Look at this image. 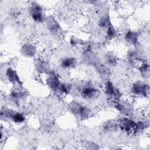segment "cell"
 Returning a JSON list of instances; mask_svg holds the SVG:
<instances>
[{"mask_svg": "<svg viewBox=\"0 0 150 150\" xmlns=\"http://www.w3.org/2000/svg\"><path fill=\"white\" fill-rule=\"evenodd\" d=\"M45 23L47 29L52 36L56 38L62 36L63 34L62 28L55 18L52 16H46Z\"/></svg>", "mask_w": 150, "mask_h": 150, "instance_id": "7", "label": "cell"}, {"mask_svg": "<svg viewBox=\"0 0 150 150\" xmlns=\"http://www.w3.org/2000/svg\"><path fill=\"white\" fill-rule=\"evenodd\" d=\"M97 24H98V26L100 29L105 30L110 25L112 24L109 15L107 14V15H102L99 18Z\"/></svg>", "mask_w": 150, "mask_h": 150, "instance_id": "24", "label": "cell"}, {"mask_svg": "<svg viewBox=\"0 0 150 150\" xmlns=\"http://www.w3.org/2000/svg\"><path fill=\"white\" fill-rule=\"evenodd\" d=\"M73 85L69 82H62L57 92L61 94H69L73 90Z\"/></svg>", "mask_w": 150, "mask_h": 150, "instance_id": "25", "label": "cell"}, {"mask_svg": "<svg viewBox=\"0 0 150 150\" xmlns=\"http://www.w3.org/2000/svg\"><path fill=\"white\" fill-rule=\"evenodd\" d=\"M77 64V59L73 56H65L61 59L59 62L60 67L64 70L74 68Z\"/></svg>", "mask_w": 150, "mask_h": 150, "instance_id": "15", "label": "cell"}, {"mask_svg": "<svg viewBox=\"0 0 150 150\" xmlns=\"http://www.w3.org/2000/svg\"><path fill=\"white\" fill-rule=\"evenodd\" d=\"M96 66L97 67V70H98V72L101 75L106 76V75L109 74V70L108 69V67H107L106 66L100 64L98 63Z\"/></svg>", "mask_w": 150, "mask_h": 150, "instance_id": "26", "label": "cell"}, {"mask_svg": "<svg viewBox=\"0 0 150 150\" xmlns=\"http://www.w3.org/2000/svg\"><path fill=\"white\" fill-rule=\"evenodd\" d=\"M15 110L9 107H4L1 110L0 117L2 121L9 122L11 121V119L13 113L15 112Z\"/></svg>", "mask_w": 150, "mask_h": 150, "instance_id": "20", "label": "cell"}, {"mask_svg": "<svg viewBox=\"0 0 150 150\" xmlns=\"http://www.w3.org/2000/svg\"><path fill=\"white\" fill-rule=\"evenodd\" d=\"M117 129L116 121L112 120H108L103 123L101 126V130L104 134H110L115 131Z\"/></svg>", "mask_w": 150, "mask_h": 150, "instance_id": "19", "label": "cell"}, {"mask_svg": "<svg viewBox=\"0 0 150 150\" xmlns=\"http://www.w3.org/2000/svg\"><path fill=\"white\" fill-rule=\"evenodd\" d=\"M5 77L7 81L15 87H21L23 82L15 68L11 66L8 67L4 72Z\"/></svg>", "mask_w": 150, "mask_h": 150, "instance_id": "9", "label": "cell"}, {"mask_svg": "<svg viewBox=\"0 0 150 150\" xmlns=\"http://www.w3.org/2000/svg\"><path fill=\"white\" fill-rule=\"evenodd\" d=\"M19 52L24 57L32 58L36 55L37 47L33 43L26 42L21 46Z\"/></svg>", "mask_w": 150, "mask_h": 150, "instance_id": "11", "label": "cell"}, {"mask_svg": "<svg viewBox=\"0 0 150 150\" xmlns=\"http://www.w3.org/2000/svg\"><path fill=\"white\" fill-rule=\"evenodd\" d=\"M28 12L31 19L36 23H44L46 16L43 6L37 2L32 1L28 6Z\"/></svg>", "mask_w": 150, "mask_h": 150, "instance_id": "3", "label": "cell"}, {"mask_svg": "<svg viewBox=\"0 0 150 150\" xmlns=\"http://www.w3.org/2000/svg\"><path fill=\"white\" fill-rule=\"evenodd\" d=\"M149 127V122L145 120H139L135 121V125L134 129L133 134L138 135L144 132Z\"/></svg>", "mask_w": 150, "mask_h": 150, "instance_id": "18", "label": "cell"}, {"mask_svg": "<svg viewBox=\"0 0 150 150\" xmlns=\"http://www.w3.org/2000/svg\"><path fill=\"white\" fill-rule=\"evenodd\" d=\"M104 92L107 97L110 98L112 102L119 101L122 99V91L111 80H107L105 83Z\"/></svg>", "mask_w": 150, "mask_h": 150, "instance_id": "6", "label": "cell"}, {"mask_svg": "<svg viewBox=\"0 0 150 150\" xmlns=\"http://www.w3.org/2000/svg\"><path fill=\"white\" fill-rule=\"evenodd\" d=\"M115 121L117 129H119L121 131L126 134H133L135 120L130 117L121 115V117L118 118Z\"/></svg>", "mask_w": 150, "mask_h": 150, "instance_id": "5", "label": "cell"}, {"mask_svg": "<svg viewBox=\"0 0 150 150\" xmlns=\"http://www.w3.org/2000/svg\"><path fill=\"white\" fill-rule=\"evenodd\" d=\"M67 108L72 115L80 120H86L93 114V111L90 107L74 100L68 103Z\"/></svg>", "mask_w": 150, "mask_h": 150, "instance_id": "1", "label": "cell"}, {"mask_svg": "<svg viewBox=\"0 0 150 150\" xmlns=\"http://www.w3.org/2000/svg\"><path fill=\"white\" fill-rule=\"evenodd\" d=\"M80 97L85 101H91L98 98L100 90L95 85L87 82L81 85L79 88Z\"/></svg>", "mask_w": 150, "mask_h": 150, "instance_id": "2", "label": "cell"}, {"mask_svg": "<svg viewBox=\"0 0 150 150\" xmlns=\"http://www.w3.org/2000/svg\"><path fill=\"white\" fill-rule=\"evenodd\" d=\"M139 32L135 29H128L124 34V42L128 46L135 47L139 43Z\"/></svg>", "mask_w": 150, "mask_h": 150, "instance_id": "12", "label": "cell"}, {"mask_svg": "<svg viewBox=\"0 0 150 150\" xmlns=\"http://www.w3.org/2000/svg\"><path fill=\"white\" fill-rule=\"evenodd\" d=\"M35 69L37 72L39 74L45 75L49 74L52 71L50 65L48 62L42 59L37 60L35 63Z\"/></svg>", "mask_w": 150, "mask_h": 150, "instance_id": "16", "label": "cell"}, {"mask_svg": "<svg viewBox=\"0 0 150 150\" xmlns=\"http://www.w3.org/2000/svg\"><path fill=\"white\" fill-rule=\"evenodd\" d=\"M9 15L12 18L16 19L21 15V12L18 9H13L10 11Z\"/></svg>", "mask_w": 150, "mask_h": 150, "instance_id": "28", "label": "cell"}, {"mask_svg": "<svg viewBox=\"0 0 150 150\" xmlns=\"http://www.w3.org/2000/svg\"><path fill=\"white\" fill-rule=\"evenodd\" d=\"M11 121L15 125H22L26 121V117L23 112L16 110L11 117Z\"/></svg>", "mask_w": 150, "mask_h": 150, "instance_id": "23", "label": "cell"}, {"mask_svg": "<svg viewBox=\"0 0 150 150\" xmlns=\"http://www.w3.org/2000/svg\"><path fill=\"white\" fill-rule=\"evenodd\" d=\"M20 87H15L9 93V98L13 103L19 104L27 97V92L20 88Z\"/></svg>", "mask_w": 150, "mask_h": 150, "instance_id": "13", "label": "cell"}, {"mask_svg": "<svg viewBox=\"0 0 150 150\" xmlns=\"http://www.w3.org/2000/svg\"><path fill=\"white\" fill-rule=\"evenodd\" d=\"M118 32L115 26L111 24L105 30V38L107 41L115 39L118 36Z\"/></svg>", "mask_w": 150, "mask_h": 150, "instance_id": "22", "label": "cell"}, {"mask_svg": "<svg viewBox=\"0 0 150 150\" xmlns=\"http://www.w3.org/2000/svg\"><path fill=\"white\" fill-rule=\"evenodd\" d=\"M86 146H87V149H98V147L97 145H96L94 142H88L86 143Z\"/></svg>", "mask_w": 150, "mask_h": 150, "instance_id": "29", "label": "cell"}, {"mask_svg": "<svg viewBox=\"0 0 150 150\" xmlns=\"http://www.w3.org/2000/svg\"><path fill=\"white\" fill-rule=\"evenodd\" d=\"M80 40L76 36H71L69 38V45L72 47H76L77 46H79L80 44Z\"/></svg>", "mask_w": 150, "mask_h": 150, "instance_id": "27", "label": "cell"}, {"mask_svg": "<svg viewBox=\"0 0 150 150\" xmlns=\"http://www.w3.org/2000/svg\"><path fill=\"white\" fill-rule=\"evenodd\" d=\"M138 70L140 76L144 80H147L150 77V67L148 62L144 61L138 66Z\"/></svg>", "mask_w": 150, "mask_h": 150, "instance_id": "17", "label": "cell"}, {"mask_svg": "<svg viewBox=\"0 0 150 150\" xmlns=\"http://www.w3.org/2000/svg\"><path fill=\"white\" fill-rule=\"evenodd\" d=\"M126 58L128 63L132 66L137 65V63L140 62H144L141 58L139 50L136 47L130 49L128 51Z\"/></svg>", "mask_w": 150, "mask_h": 150, "instance_id": "14", "label": "cell"}, {"mask_svg": "<svg viewBox=\"0 0 150 150\" xmlns=\"http://www.w3.org/2000/svg\"><path fill=\"white\" fill-rule=\"evenodd\" d=\"M149 84L146 81L138 80L131 84L130 92L134 96L146 98L149 97Z\"/></svg>", "mask_w": 150, "mask_h": 150, "instance_id": "4", "label": "cell"}, {"mask_svg": "<svg viewBox=\"0 0 150 150\" xmlns=\"http://www.w3.org/2000/svg\"><path fill=\"white\" fill-rule=\"evenodd\" d=\"M112 105L114 108L121 114V115L131 117L133 110L130 103L120 100L119 101L112 102Z\"/></svg>", "mask_w": 150, "mask_h": 150, "instance_id": "8", "label": "cell"}, {"mask_svg": "<svg viewBox=\"0 0 150 150\" xmlns=\"http://www.w3.org/2000/svg\"><path fill=\"white\" fill-rule=\"evenodd\" d=\"M105 63L109 66H115L118 63V57L112 51H107L104 56Z\"/></svg>", "mask_w": 150, "mask_h": 150, "instance_id": "21", "label": "cell"}, {"mask_svg": "<svg viewBox=\"0 0 150 150\" xmlns=\"http://www.w3.org/2000/svg\"><path fill=\"white\" fill-rule=\"evenodd\" d=\"M45 82L48 88L54 92L57 91L62 83L58 74L52 70L49 74H46Z\"/></svg>", "mask_w": 150, "mask_h": 150, "instance_id": "10", "label": "cell"}]
</instances>
